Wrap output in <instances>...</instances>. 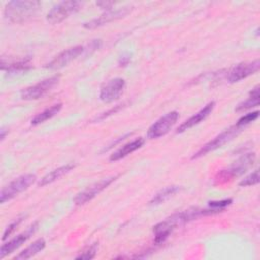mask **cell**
Instances as JSON below:
<instances>
[{"mask_svg": "<svg viewBox=\"0 0 260 260\" xmlns=\"http://www.w3.org/2000/svg\"><path fill=\"white\" fill-rule=\"evenodd\" d=\"M41 7L39 1H10L4 9V16L13 23H20L31 18Z\"/></svg>", "mask_w": 260, "mask_h": 260, "instance_id": "obj_1", "label": "cell"}, {"mask_svg": "<svg viewBox=\"0 0 260 260\" xmlns=\"http://www.w3.org/2000/svg\"><path fill=\"white\" fill-rule=\"evenodd\" d=\"M256 154L254 152L245 153L230 167L220 170L214 177V185H223L242 175H244L255 162Z\"/></svg>", "mask_w": 260, "mask_h": 260, "instance_id": "obj_2", "label": "cell"}, {"mask_svg": "<svg viewBox=\"0 0 260 260\" xmlns=\"http://www.w3.org/2000/svg\"><path fill=\"white\" fill-rule=\"evenodd\" d=\"M243 129H244L243 127H241L237 124L229 127L228 129L223 130L221 133L216 135L213 139H211L210 141L205 143L196 153H194V155L192 156V159L199 158V157L209 153L210 151H213V150L221 147L223 144H225L226 142L232 140L235 136H237Z\"/></svg>", "mask_w": 260, "mask_h": 260, "instance_id": "obj_3", "label": "cell"}, {"mask_svg": "<svg viewBox=\"0 0 260 260\" xmlns=\"http://www.w3.org/2000/svg\"><path fill=\"white\" fill-rule=\"evenodd\" d=\"M35 181H36V175H32V174H25L16 178L1 190L0 202L4 203L12 199L13 197L17 196L21 192L28 189L34 184Z\"/></svg>", "mask_w": 260, "mask_h": 260, "instance_id": "obj_4", "label": "cell"}, {"mask_svg": "<svg viewBox=\"0 0 260 260\" xmlns=\"http://www.w3.org/2000/svg\"><path fill=\"white\" fill-rule=\"evenodd\" d=\"M82 3L80 1H62L55 6L47 14V20L52 23H60L66 19L72 13H75L80 9Z\"/></svg>", "mask_w": 260, "mask_h": 260, "instance_id": "obj_5", "label": "cell"}, {"mask_svg": "<svg viewBox=\"0 0 260 260\" xmlns=\"http://www.w3.org/2000/svg\"><path fill=\"white\" fill-rule=\"evenodd\" d=\"M179 119V113L177 111H172L156 120L147 130V137L150 139L158 138L166 135L172 127L176 124Z\"/></svg>", "mask_w": 260, "mask_h": 260, "instance_id": "obj_6", "label": "cell"}, {"mask_svg": "<svg viewBox=\"0 0 260 260\" xmlns=\"http://www.w3.org/2000/svg\"><path fill=\"white\" fill-rule=\"evenodd\" d=\"M60 76L54 75L51 77H48L46 79H43L42 81L38 82L35 85L28 86L21 90L20 95L23 100H38L42 96H44L46 93H48L59 81Z\"/></svg>", "mask_w": 260, "mask_h": 260, "instance_id": "obj_7", "label": "cell"}, {"mask_svg": "<svg viewBox=\"0 0 260 260\" xmlns=\"http://www.w3.org/2000/svg\"><path fill=\"white\" fill-rule=\"evenodd\" d=\"M39 222L35 221L32 224H30L24 232L20 233L7 243H4L0 248V258L3 259L7 255L14 252L17 248H19L23 243H25L38 230Z\"/></svg>", "mask_w": 260, "mask_h": 260, "instance_id": "obj_8", "label": "cell"}, {"mask_svg": "<svg viewBox=\"0 0 260 260\" xmlns=\"http://www.w3.org/2000/svg\"><path fill=\"white\" fill-rule=\"evenodd\" d=\"M260 62L258 59L252 62H243L235 65L228 74V81L231 83L238 82L246 77L256 73L259 70Z\"/></svg>", "mask_w": 260, "mask_h": 260, "instance_id": "obj_9", "label": "cell"}, {"mask_svg": "<svg viewBox=\"0 0 260 260\" xmlns=\"http://www.w3.org/2000/svg\"><path fill=\"white\" fill-rule=\"evenodd\" d=\"M125 80L121 77L110 79L100 90V99L105 103H111L121 96L125 88Z\"/></svg>", "mask_w": 260, "mask_h": 260, "instance_id": "obj_10", "label": "cell"}, {"mask_svg": "<svg viewBox=\"0 0 260 260\" xmlns=\"http://www.w3.org/2000/svg\"><path fill=\"white\" fill-rule=\"evenodd\" d=\"M118 178V176H114V177H110V178H106L103 179L94 184H92L91 186L87 187L85 190H83L82 192L78 193L75 198H74V202L77 205H81L86 203L87 201L91 200L92 198H94L98 194H100L103 190H105L108 186H110L116 179Z\"/></svg>", "mask_w": 260, "mask_h": 260, "instance_id": "obj_11", "label": "cell"}, {"mask_svg": "<svg viewBox=\"0 0 260 260\" xmlns=\"http://www.w3.org/2000/svg\"><path fill=\"white\" fill-rule=\"evenodd\" d=\"M83 51H84V48L82 46L71 47L61 52L59 55H57L51 62H49L46 65V67L49 69H60L68 65L69 63H71L76 58H78Z\"/></svg>", "mask_w": 260, "mask_h": 260, "instance_id": "obj_12", "label": "cell"}, {"mask_svg": "<svg viewBox=\"0 0 260 260\" xmlns=\"http://www.w3.org/2000/svg\"><path fill=\"white\" fill-rule=\"evenodd\" d=\"M130 10H131L130 6L118 8V9H115V10H112V9L108 10L105 13H103L99 18H94V19H92L88 22H85L83 24V26L87 29L95 28L98 26L104 25L105 23H108L110 21H113L115 19H118V18H121V17L127 15L130 12Z\"/></svg>", "mask_w": 260, "mask_h": 260, "instance_id": "obj_13", "label": "cell"}, {"mask_svg": "<svg viewBox=\"0 0 260 260\" xmlns=\"http://www.w3.org/2000/svg\"><path fill=\"white\" fill-rule=\"evenodd\" d=\"M215 106V102H210L207 105H205L201 110H199L196 114H194L193 116H191L188 120H186L185 122H183L177 129V133H182L192 127H194L195 125L199 124L200 122H202L203 120H205L212 112L213 108Z\"/></svg>", "mask_w": 260, "mask_h": 260, "instance_id": "obj_14", "label": "cell"}, {"mask_svg": "<svg viewBox=\"0 0 260 260\" xmlns=\"http://www.w3.org/2000/svg\"><path fill=\"white\" fill-rule=\"evenodd\" d=\"M143 144H144V138L138 137V138H136V139H134V140L124 144L122 147H120L115 152H113L111 154V156H110V160L111 161H117L119 159H122L125 156H127L130 153H132L135 150H137L138 148H140Z\"/></svg>", "mask_w": 260, "mask_h": 260, "instance_id": "obj_15", "label": "cell"}, {"mask_svg": "<svg viewBox=\"0 0 260 260\" xmlns=\"http://www.w3.org/2000/svg\"><path fill=\"white\" fill-rule=\"evenodd\" d=\"M75 166L73 164H66L64 166H61L53 171H51L50 173H48L47 175H45L39 182V186L40 187H44L46 185H49L53 182H55L56 180L60 179L61 177H63L65 174H67L68 172H70Z\"/></svg>", "mask_w": 260, "mask_h": 260, "instance_id": "obj_16", "label": "cell"}, {"mask_svg": "<svg viewBox=\"0 0 260 260\" xmlns=\"http://www.w3.org/2000/svg\"><path fill=\"white\" fill-rule=\"evenodd\" d=\"M31 68V65L29 63V59H22L10 63H5L1 61V69L6 70L8 72V75H15L17 73H22L27 71Z\"/></svg>", "mask_w": 260, "mask_h": 260, "instance_id": "obj_17", "label": "cell"}, {"mask_svg": "<svg viewBox=\"0 0 260 260\" xmlns=\"http://www.w3.org/2000/svg\"><path fill=\"white\" fill-rule=\"evenodd\" d=\"M174 226L169 222V220L166 218L164 221L157 223L153 226V234H154V243L155 244H161L164 243L169 236L174 231Z\"/></svg>", "mask_w": 260, "mask_h": 260, "instance_id": "obj_18", "label": "cell"}, {"mask_svg": "<svg viewBox=\"0 0 260 260\" xmlns=\"http://www.w3.org/2000/svg\"><path fill=\"white\" fill-rule=\"evenodd\" d=\"M46 246V242L43 238L36 240L32 244H30L27 248H25L24 250H22L18 255H16L14 257L15 260H25V259H29L31 257H34L35 255H37L39 252H41L42 250H44Z\"/></svg>", "mask_w": 260, "mask_h": 260, "instance_id": "obj_19", "label": "cell"}, {"mask_svg": "<svg viewBox=\"0 0 260 260\" xmlns=\"http://www.w3.org/2000/svg\"><path fill=\"white\" fill-rule=\"evenodd\" d=\"M61 109H62V104H61V103L55 104V105H53V106L47 108V109L44 110L43 112L37 114V115L31 119V121H30L31 125L37 126V125H39V124H41V123L46 122L47 120H49V119L53 118L55 115H57V114L60 112Z\"/></svg>", "mask_w": 260, "mask_h": 260, "instance_id": "obj_20", "label": "cell"}, {"mask_svg": "<svg viewBox=\"0 0 260 260\" xmlns=\"http://www.w3.org/2000/svg\"><path fill=\"white\" fill-rule=\"evenodd\" d=\"M259 102H260V92H259V85H256L249 94V98L245 101H243L242 103H240L237 107H236V112H243L246 110H249L251 108L257 107L259 106Z\"/></svg>", "mask_w": 260, "mask_h": 260, "instance_id": "obj_21", "label": "cell"}, {"mask_svg": "<svg viewBox=\"0 0 260 260\" xmlns=\"http://www.w3.org/2000/svg\"><path fill=\"white\" fill-rule=\"evenodd\" d=\"M180 190V188L178 186H169V187H166L165 189L160 190L159 192H157L153 197L152 199L149 201L150 204H154V205H157V204H160L162 202H165L166 200H168L170 197H172L173 195H175L178 191Z\"/></svg>", "mask_w": 260, "mask_h": 260, "instance_id": "obj_22", "label": "cell"}, {"mask_svg": "<svg viewBox=\"0 0 260 260\" xmlns=\"http://www.w3.org/2000/svg\"><path fill=\"white\" fill-rule=\"evenodd\" d=\"M259 183V171L255 170L253 173H251L250 175H248L247 177H245L240 183L239 185L241 187H247V186H253Z\"/></svg>", "mask_w": 260, "mask_h": 260, "instance_id": "obj_23", "label": "cell"}, {"mask_svg": "<svg viewBox=\"0 0 260 260\" xmlns=\"http://www.w3.org/2000/svg\"><path fill=\"white\" fill-rule=\"evenodd\" d=\"M258 117H259V112H258V111H255V112L249 113V114H247V115L241 117V118L238 120V122H237L236 124L239 125V126H241V127H243V128H245L247 125H249V124H251L252 122H254Z\"/></svg>", "mask_w": 260, "mask_h": 260, "instance_id": "obj_24", "label": "cell"}, {"mask_svg": "<svg viewBox=\"0 0 260 260\" xmlns=\"http://www.w3.org/2000/svg\"><path fill=\"white\" fill-rule=\"evenodd\" d=\"M96 252H98V243H93L92 245L87 247L80 255L76 256V259H85V260L92 259L95 257Z\"/></svg>", "mask_w": 260, "mask_h": 260, "instance_id": "obj_25", "label": "cell"}, {"mask_svg": "<svg viewBox=\"0 0 260 260\" xmlns=\"http://www.w3.org/2000/svg\"><path fill=\"white\" fill-rule=\"evenodd\" d=\"M232 203V199H222V200H213L208 202V206L213 209H217L219 211H222L226 206H229Z\"/></svg>", "mask_w": 260, "mask_h": 260, "instance_id": "obj_26", "label": "cell"}, {"mask_svg": "<svg viewBox=\"0 0 260 260\" xmlns=\"http://www.w3.org/2000/svg\"><path fill=\"white\" fill-rule=\"evenodd\" d=\"M22 218L23 217H18L17 219H15L13 222H11L6 229H5V231H4V233H3V237H2V239L3 240H6L14 231H15V229L19 225V223L22 221Z\"/></svg>", "mask_w": 260, "mask_h": 260, "instance_id": "obj_27", "label": "cell"}, {"mask_svg": "<svg viewBox=\"0 0 260 260\" xmlns=\"http://www.w3.org/2000/svg\"><path fill=\"white\" fill-rule=\"evenodd\" d=\"M122 106H124V105H118V106H116L115 108H112L111 110H109V111H107V112H105V113H103V114H101L99 117H96V119H95V121H101V120H104L105 118H107V117H109V116H111L112 114H115V113H117L121 108H122Z\"/></svg>", "mask_w": 260, "mask_h": 260, "instance_id": "obj_28", "label": "cell"}, {"mask_svg": "<svg viewBox=\"0 0 260 260\" xmlns=\"http://www.w3.org/2000/svg\"><path fill=\"white\" fill-rule=\"evenodd\" d=\"M131 60V54L129 53H124L121 55V57L119 58V65L120 66H126L128 65V63Z\"/></svg>", "mask_w": 260, "mask_h": 260, "instance_id": "obj_29", "label": "cell"}, {"mask_svg": "<svg viewBox=\"0 0 260 260\" xmlns=\"http://www.w3.org/2000/svg\"><path fill=\"white\" fill-rule=\"evenodd\" d=\"M114 3L113 2H105V1H102V2H98L96 5H99L100 7H102L103 9H107L108 10H111V6L113 5Z\"/></svg>", "mask_w": 260, "mask_h": 260, "instance_id": "obj_30", "label": "cell"}, {"mask_svg": "<svg viewBox=\"0 0 260 260\" xmlns=\"http://www.w3.org/2000/svg\"><path fill=\"white\" fill-rule=\"evenodd\" d=\"M6 133H8V130H6L5 128H1V130H0V138H1V141L5 138Z\"/></svg>", "mask_w": 260, "mask_h": 260, "instance_id": "obj_31", "label": "cell"}]
</instances>
